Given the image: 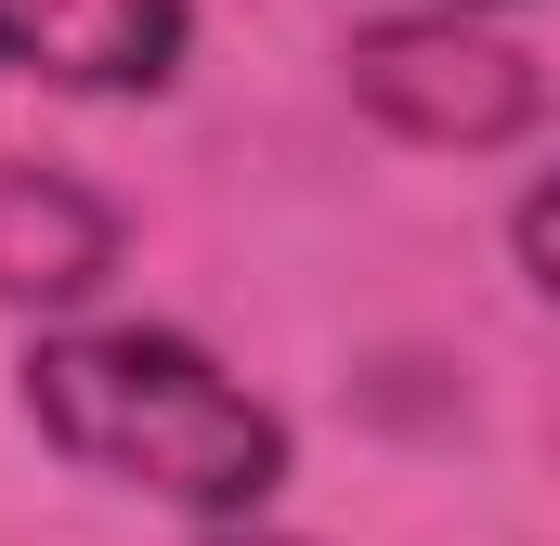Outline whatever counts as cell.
Masks as SVG:
<instances>
[{
    "label": "cell",
    "mask_w": 560,
    "mask_h": 546,
    "mask_svg": "<svg viewBox=\"0 0 560 546\" xmlns=\"http://www.w3.org/2000/svg\"><path fill=\"white\" fill-rule=\"evenodd\" d=\"M339 79L392 143H430V156H495L548 118V66L522 39H495L482 13H443V0L392 13V26H352Z\"/></svg>",
    "instance_id": "obj_2"
},
{
    "label": "cell",
    "mask_w": 560,
    "mask_h": 546,
    "mask_svg": "<svg viewBox=\"0 0 560 546\" xmlns=\"http://www.w3.org/2000/svg\"><path fill=\"white\" fill-rule=\"evenodd\" d=\"M443 13H495V0H443Z\"/></svg>",
    "instance_id": "obj_7"
},
{
    "label": "cell",
    "mask_w": 560,
    "mask_h": 546,
    "mask_svg": "<svg viewBox=\"0 0 560 546\" xmlns=\"http://www.w3.org/2000/svg\"><path fill=\"white\" fill-rule=\"evenodd\" d=\"M509 261H522V286H535V299H560V169L509 209Z\"/></svg>",
    "instance_id": "obj_5"
},
{
    "label": "cell",
    "mask_w": 560,
    "mask_h": 546,
    "mask_svg": "<svg viewBox=\"0 0 560 546\" xmlns=\"http://www.w3.org/2000/svg\"><path fill=\"white\" fill-rule=\"evenodd\" d=\"M118 273V209L66 169L0 156V312H79Z\"/></svg>",
    "instance_id": "obj_4"
},
{
    "label": "cell",
    "mask_w": 560,
    "mask_h": 546,
    "mask_svg": "<svg viewBox=\"0 0 560 546\" xmlns=\"http://www.w3.org/2000/svg\"><path fill=\"white\" fill-rule=\"evenodd\" d=\"M26 429L79 482L156 495L183 521H248L287 482V416L183 325H52L26 352Z\"/></svg>",
    "instance_id": "obj_1"
},
{
    "label": "cell",
    "mask_w": 560,
    "mask_h": 546,
    "mask_svg": "<svg viewBox=\"0 0 560 546\" xmlns=\"http://www.w3.org/2000/svg\"><path fill=\"white\" fill-rule=\"evenodd\" d=\"M209 546H287V534H248V521H209Z\"/></svg>",
    "instance_id": "obj_6"
},
{
    "label": "cell",
    "mask_w": 560,
    "mask_h": 546,
    "mask_svg": "<svg viewBox=\"0 0 560 546\" xmlns=\"http://www.w3.org/2000/svg\"><path fill=\"white\" fill-rule=\"evenodd\" d=\"M196 13L183 0H0V66L52 92H170Z\"/></svg>",
    "instance_id": "obj_3"
}]
</instances>
